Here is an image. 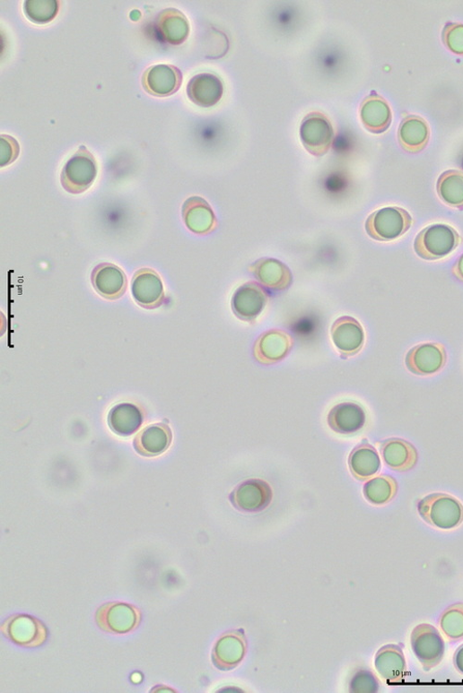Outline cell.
<instances>
[{
    "label": "cell",
    "mask_w": 463,
    "mask_h": 693,
    "mask_svg": "<svg viewBox=\"0 0 463 693\" xmlns=\"http://www.w3.org/2000/svg\"><path fill=\"white\" fill-rule=\"evenodd\" d=\"M267 304L266 290L254 282L239 288L232 299V308L243 320L255 319L262 313Z\"/></svg>",
    "instance_id": "obj_18"
},
{
    "label": "cell",
    "mask_w": 463,
    "mask_h": 693,
    "mask_svg": "<svg viewBox=\"0 0 463 693\" xmlns=\"http://www.w3.org/2000/svg\"><path fill=\"white\" fill-rule=\"evenodd\" d=\"M331 334L336 348L346 355L357 353L364 344L363 328L354 317L338 318L332 326Z\"/></svg>",
    "instance_id": "obj_15"
},
{
    "label": "cell",
    "mask_w": 463,
    "mask_h": 693,
    "mask_svg": "<svg viewBox=\"0 0 463 693\" xmlns=\"http://www.w3.org/2000/svg\"><path fill=\"white\" fill-rule=\"evenodd\" d=\"M379 689V682L369 671H361L352 682L354 692H376Z\"/></svg>",
    "instance_id": "obj_36"
},
{
    "label": "cell",
    "mask_w": 463,
    "mask_h": 693,
    "mask_svg": "<svg viewBox=\"0 0 463 693\" xmlns=\"http://www.w3.org/2000/svg\"><path fill=\"white\" fill-rule=\"evenodd\" d=\"M382 456L389 467L398 472L412 470L418 460L415 447L406 440L391 438L381 446Z\"/></svg>",
    "instance_id": "obj_24"
},
{
    "label": "cell",
    "mask_w": 463,
    "mask_h": 693,
    "mask_svg": "<svg viewBox=\"0 0 463 693\" xmlns=\"http://www.w3.org/2000/svg\"><path fill=\"white\" fill-rule=\"evenodd\" d=\"M418 512L426 524L441 530L455 529L463 522L462 504L448 494L426 496L418 503Z\"/></svg>",
    "instance_id": "obj_1"
},
{
    "label": "cell",
    "mask_w": 463,
    "mask_h": 693,
    "mask_svg": "<svg viewBox=\"0 0 463 693\" xmlns=\"http://www.w3.org/2000/svg\"><path fill=\"white\" fill-rule=\"evenodd\" d=\"M96 291L108 299L121 298L127 289V279L123 269L110 263L97 265L92 276Z\"/></svg>",
    "instance_id": "obj_13"
},
{
    "label": "cell",
    "mask_w": 463,
    "mask_h": 693,
    "mask_svg": "<svg viewBox=\"0 0 463 693\" xmlns=\"http://www.w3.org/2000/svg\"><path fill=\"white\" fill-rule=\"evenodd\" d=\"M452 273L457 279L463 282V255L459 258L458 262L455 264Z\"/></svg>",
    "instance_id": "obj_38"
},
{
    "label": "cell",
    "mask_w": 463,
    "mask_h": 693,
    "mask_svg": "<svg viewBox=\"0 0 463 693\" xmlns=\"http://www.w3.org/2000/svg\"><path fill=\"white\" fill-rule=\"evenodd\" d=\"M273 497L272 489L266 481L250 479L243 481L231 495L232 503L240 510L257 512L266 508Z\"/></svg>",
    "instance_id": "obj_12"
},
{
    "label": "cell",
    "mask_w": 463,
    "mask_h": 693,
    "mask_svg": "<svg viewBox=\"0 0 463 693\" xmlns=\"http://www.w3.org/2000/svg\"><path fill=\"white\" fill-rule=\"evenodd\" d=\"M155 29L161 40L171 46L182 45L190 34L188 18L173 8L166 9L158 15Z\"/></svg>",
    "instance_id": "obj_14"
},
{
    "label": "cell",
    "mask_w": 463,
    "mask_h": 693,
    "mask_svg": "<svg viewBox=\"0 0 463 693\" xmlns=\"http://www.w3.org/2000/svg\"><path fill=\"white\" fill-rule=\"evenodd\" d=\"M412 224L413 219L406 210L388 206L371 214L365 229L372 238L380 242H391L406 233Z\"/></svg>",
    "instance_id": "obj_4"
},
{
    "label": "cell",
    "mask_w": 463,
    "mask_h": 693,
    "mask_svg": "<svg viewBox=\"0 0 463 693\" xmlns=\"http://www.w3.org/2000/svg\"><path fill=\"white\" fill-rule=\"evenodd\" d=\"M397 485L393 477L380 475L367 481L363 488L365 498L373 505H384L393 499Z\"/></svg>",
    "instance_id": "obj_31"
},
{
    "label": "cell",
    "mask_w": 463,
    "mask_h": 693,
    "mask_svg": "<svg viewBox=\"0 0 463 693\" xmlns=\"http://www.w3.org/2000/svg\"><path fill=\"white\" fill-rule=\"evenodd\" d=\"M98 164L89 149L82 145L66 162L61 174L64 189L72 195L88 191L95 183Z\"/></svg>",
    "instance_id": "obj_2"
},
{
    "label": "cell",
    "mask_w": 463,
    "mask_h": 693,
    "mask_svg": "<svg viewBox=\"0 0 463 693\" xmlns=\"http://www.w3.org/2000/svg\"><path fill=\"white\" fill-rule=\"evenodd\" d=\"M183 82V74L172 65H158L150 67L142 76V85L146 91L157 98L176 94Z\"/></svg>",
    "instance_id": "obj_10"
},
{
    "label": "cell",
    "mask_w": 463,
    "mask_h": 693,
    "mask_svg": "<svg viewBox=\"0 0 463 693\" xmlns=\"http://www.w3.org/2000/svg\"><path fill=\"white\" fill-rule=\"evenodd\" d=\"M374 665L388 683L402 682L407 671L404 654L401 648L395 645L381 648L375 656Z\"/></svg>",
    "instance_id": "obj_23"
},
{
    "label": "cell",
    "mask_w": 463,
    "mask_h": 693,
    "mask_svg": "<svg viewBox=\"0 0 463 693\" xmlns=\"http://www.w3.org/2000/svg\"><path fill=\"white\" fill-rule=\"evenodd\" d=\"M141 619L139 611L125 602H109L99 609L96 620L99 627L110 634L125 635L135 629Z\"/></svg>",
    "instance_id": "obj_7"
},
{
    "label": "cell",
    "mask_w": 463,
    "mask_h": 693,
    "mask_svg": "<svg viewBox=\"0 0 463 693\" xmlns=\"http://www.w3.org/2000/svg\"><path fill=\"white\" fill-rule=\"evenodd\" d=\"M360 113L364 127L372 134H382L391 125L390 107L379 95L374 94L367 97L362 103Z\"/></svg>",
    "instance_id": "obj_21"
},
{
    "label": "cell",
    "mask_w": 463,
    "mask_h": 693,
    "mask_svg": "<svg viewBox=\"0 0 463 693\" xmlns=\"http://www.w3.org/2000/svg\"><path fill=\"white\" fill-rule=\"evenodd\" d=\"M20 154L18 141L10 135L0 137V165L6 167L13 164Z\"/></svg>",
    "instance_id": "obj_34"
},
{
    "label": "cell",
    "mask_w": 463,
    "mask_h": 693,
    "mask_svg": "<svg viewBox=\"0 0 463 693\" xmlns=\"http://www.w3.org/2000/svg\"><path fill=\"white\" fill-rule=\"evenodd\" d=\"M411 645L425 671L438 667L442 662L445 643L435 627L426 623L416 626L412 632Z\"/></svg>",
    "instance_id": "obj_6"
},
{
    "label": "cell",
    "mask_w": 463,
    "mask_h": 693,
    "mask_svg": "<svg viewBox=\"0 0 463 693\" xmlns=\"http://www.w3.org/2000/svg\"><path fill=\"white\" fill-rule=\"evenodd\" d=\"M454 666L460 674H463V645L454 654Z\"/></svg>",
    "instance_id": "obj_37"
},
{
    "label": "cell",
    "mask_w": 463,
    "mask_h": 693,
    "mask_svg": "<svg viewBox=\"0 0 463 693\" xmlns=\"http://www.w3.org/2000/svg\"><path fill=\"white\" fill-rule=\"evenodd\" d=\"M171 443V431L163 424L144 429L135 439L137 454L144 457H157L164 454Z\"/></svg>",
    "instance_id": "obj_22"
},
{
    "label": "cell",
    "mask_w": 463,
    "mask_h": 693,
    "mask_svg": "<svg viewBox=\"0 0 463 693\" xmlns=\"http://www.w3.org/2000/svg\"><path fill=\"white\" fill-rule=\"evenodd\" d=\"M300 134L304 147L314 157L325 156L335 140L329 118L320 112H311L304 117Z\"/></svg>",
    "instance_id": "obj_5"
},
{
    "label": "cell",
    "mask_w": 463,
    "mask_h": 693,
    "mask_svg": "<svg viewBox=\"0 0 463 693\" xmlns=\"http://www.w3.org/2000/svg\"><path fill=\"white\" fill-rule=\"evenodd\" d=\"M366 423L364 409L356 403H341L328 414V425L333 431L342 435H352L363 429Z\"/></svg>",
    "instance_id": "obj_16"
},
{
    "label": "cell",
    "mask_w": 463,
    "mask_h": 693,
    "mask_svg": "<svg viewBox=\"0 0 463 693\" xmlns=\"http://www.w3.org/2000/svg\"><path fill=\"white\" fill-rule=\"evenodd\" d=\"M188 99L202 108H211L220 102L223 85L219 77L212 74H199L194 76L187 88Z\"/></svg>",
    "instance_id": "obj_17"
},
{
    "label": "cell",
    "mask_w": 463,
    "mask_h": 693,
    "mask_svg": "<svg viewBox=\"0 0 463 693\" xmlns=\"http://www.w3.org/2000/svg\"><path fill=\"white\" fill-rule=\"evenodd\" d=\"M440 625L449 639L463 638V604H456L448 608L441 618Z\"/></svg>",
    "instance_id": "obj_33"
},
{
    "label": "cell",
    "mask_w": 463,
    "mask_h": 693,
    "mask_svg": "<svg viewBox=\"0 0 463 693\" xmlns=\"http://www.w3.org/2000/svg\"><path fill=\"white\" fill-rule=\"evenodd\" d=\"M110 430L119 437L134 435L143 424V413L139 407L129 403L112 407L108 414Z\"/></svg>",
    "instance_id": "obj_25"
},
{
    "label": "cell",
    "mask_w": 463,
    "mask_h": 693,
    "mask_svg": "<svg viewBox=\"0 0 463 693\" xmlns=\"http://www.w3.org/2000/svg\"><path fill=\"white\" fill-rule=\"evenodd\" d=\"M60 4L57 0H27L23 4L25 16L37 24L53 21L59 13Z\"/></svg>",
    "instance_id": "obj_32"
},
{
    "label": "cell",
    "mask_w": 463,
    "mask_h": 693,
    "mask_svg": "<svg viewBox=\"0 0 463 693\" xmlns=\"http://www.w3.org/2000/svg\"><path fill=\"white\" fill-rule=\"evenodd\" d=\"M446 361V350L439 343L417 345L407 353L405 359L409 371L417 376L436 374L444 368Z\"/></svg>",
    "instance_id": "obj_11"
},
{
    "label": "cell",
    "mask_w": 463,
    "mask_h": 693,
    "mask_svg": "<svg viewBox=\"0 0 463 693\" xmlns=\"http://www.w3.org/2000/svg\"><path fill=\"white\" fill-rule=\"evenodd\" d=\"M459 243L460 237L456 230L445 224H435L418 234L415 250L423 259L439 260L450 255Z\"/></svg>",
    "instance_id": "obj_3"
},
{
    "label": "cell",
    "mask_w": 463,
    "mask_h": 693,
    "mask_svg": "<svg viewBox=\"0 0 463 693\" xmlns=\"http://www.w3.org/2000/svg\"><path fill=\"white\" fill-rule=\"evenodd\" d=\"M293 340L281 330H272L260 336L255 344L256 359L263 364H273L291 351Z\"/></svg>",
    "instance_id": "obj_20"
},
{
    "label": "cell",
    "mask_w": 463,
    "mask_h": 693,
    "mask_svg": "<svg viewBox=\"0 0 463 693\" xmlns=\"http://www.w3.org/2000/svg\"><path fill=\"white\" fill-rule=\"evenodd\" d=\"M245 654V644L240 637L230 635L222 637L215 645L214 661L215 665L227 670L236 667Z\"/></svg>",
    "instance_id": "obj_28"
},
{
    "label": "cell",
    "mask_w": 463,
    "mask_h": 693,
    "mask_svg": "<svg viewBox=\"0 0 463 693\" xmlns=\"http://www.w3.org/2000/svg\"><path fill=\"white\" fill-rule=\"evenodd\" d=\"M462 167H463V162H462Z\"/></svg>",
    "instance_id": "obj_39"
},
{
    "label": "cell",
    "mask_w": 463,
    "mask_h": 693,
    "mask_svg": "<svg viewBox=\"0 0 463 693\" xmlns=\"http://www.w3.org/2000/svg\"><path fill=\"white\" fill-rule=\"evenodd\" d=\"M182 214L188 229L196 234L209 233L216 226L214 211L204 198H188L183 205Z\"/></svg>",
    "instance_id": "obj_19"
},
{
    "label": "cell",
    "mask_w": 463,
    "mask_h": 693,
    "mask_svg": "<svg viewBox=\"0 0 463 693\" xmlns=\"http://www.w3.org/2000/svg\"><path fill=\"white\" fill-rule=\"evenodd\" d=\"M443 40L453 53L463 55V25H448L444 30Z\"/></svg>",
    "instance_id": "obj_35"
},
{
    "label": "cell",
    "mask_w": 463,
    "mask_h": 693,
    "mask_svg": "<svg viewBox=\"0 0 463 693\" xmlns=\"http://www.w3.org/2000/svg\"><path fill=\"white\" fill-rule=\"evenodd\" d=\"M3 632L14 644L24 647L40 646L48 637L43 623L26 615H15L8 619L3 626Z\"/></svg>",
    "instance_id": "obj_8"
},
{
    "label": "cell",
    "mask_w": 463,
    "mask_h": 693,
    "mask_svg": "<svg viewBox=\"0 0 463 693\" xmlns=\"http://www.w3.org/2000/svg\"><path fill=\"white\" fill-rule=\"evenodd\" d=\"M349 465L355 477L365 480L379 472L381 461L374 447L369 444H363L353 451Z\"/></svg>",
    "instance_id": "obj_29"
},
{
    "label": "cell",
    "mask_w": 463,
    "mask_h": 693,
    "mask_svg": "<svg viewBox=\"0 0 463 693\" xmlns=\"http://www.w3.org/2000/svg\"><path fill=\"white\" fill-rule=\"evenodd\" d=\"M398 138L403 148L409 152H419L428 143V126L420 117H408L400 126Z\"/></svg>",
    "instance_id": "obj_27"
},
{
    "label": "cell",
    "mask_w": 463,
    "mask_h": 693,
    "mask_svg": "<svg viewBox=\"0 0 463 693\" xmlns=\"http://www.w3.org/2000/svg\"><path fill=\"white\" fill-rule=\"evenodd\" d=\"M438 193L447 204L463 207V173L458 170L443 173L438 180Z\"/></svg>",
    "instance_id": "obj_30"
},
{
    "label": "cell",
    "mask_w": 463,
    "mask_h": 693,
    "mask_svg": "<svg viewBox=\"0 0 463 693\" xmlns=\"http://www.w3.org/2000/svg\"><path fill=\"white\" fill-rule=\"evenodd\" d=\"M132 295L135 303L144 309H155L164 300V288L162 278L151 268H141L132 280Z\"/></svg>",
    "instance_id": "obj_9"
},
{
    "label": "cell",
    "mask_w": 463,
    "mask_h": 693,
    "mask_svg": "<svg viewBox=\"0 0 463 693\" xmlns=\"http://www.w3.org/2000/svg\"><path fill=\"white\" fill-rule=\"evenodd\" d=\"M251 270L260 283L275 290H285L293 282L291 270L275 259H260Z\"/></svg>",
    "instance_id": "obj_26"
}]
</instances>
